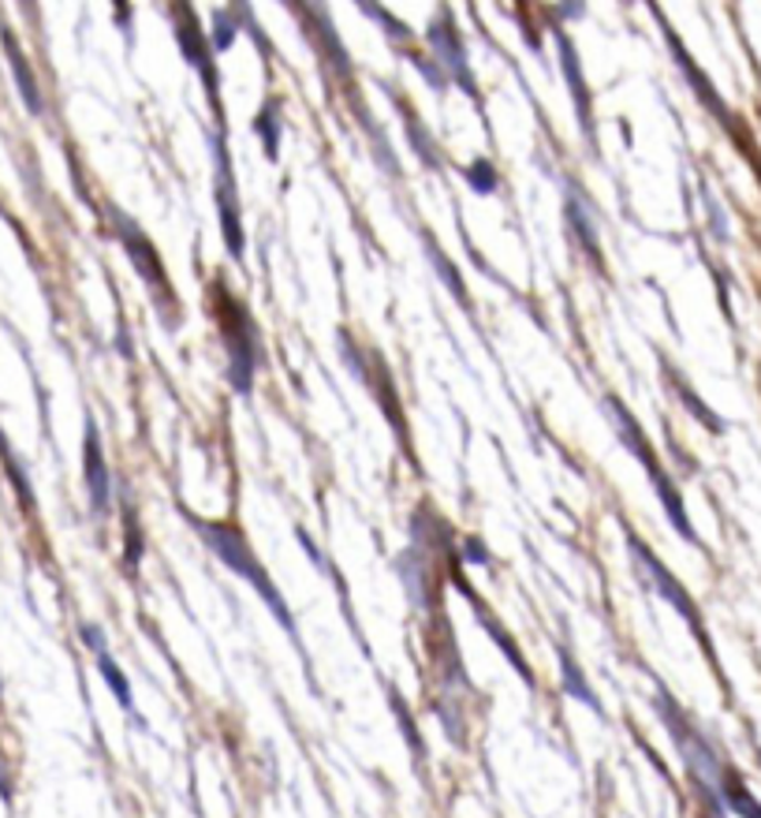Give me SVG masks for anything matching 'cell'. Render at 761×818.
Masks as SVG:
<instances>
[{
	"label": "cell",
	"instance_id": "obj_4",
	"mask_svg": "<svg viewBox=\"0 0 761 818\" xmlns=\"http://www.w3.org/2000/svg\"><path fill=\"white\" fill-rule=\"evenodd\" d=\"M627 549H631V557H635V568H639V576H642V579L650 583V587L657 590V598H664L668 606H672V609L680 613V617L687 620V625H691L694 639L702 643V650L709 654V658H713V647H709V636H706V625H702V613H698L694 598L683 590V583L676 579L672 572L664 568V561H657L653 549L646 546V542H642L639 535H631V531H627Z\"/></svg>",
	"mask_w": 761,
	"mask_h": 818
},
{
	"label": "cell",
	"instance_id": "obj_12",
	"mask_svg": "<svg viewBox=\"0 0 761 818\" xmlns=\"http://www.w3.org/2000/svg\"><path fill=\"white\" fill-rule=\"evenodd\" d=\"M82 643H87L90 650H94V658H98V673L101 677H105V684H109V691L116 695V703L128 714H135V699H131V684H128V677H123L120 673V666L116 662H112V654H109V647H105V636H101V628L98 625H82ZM139 718V714H135Z\"/></svg>",
	"mask_w": 761,
	"mask_h": 818
},
{
	"label": "cell",
	"instance_id": "obj_2",
	"mask_svg": "<svg viewBox=\"0 0 761 818\" xmlns=\"http://www.w3.org/2000/svg\"><path fill=\"white\" fill-rule=\"evenodd\" d=\"M605 412L612 415V426H616V434H620V442L627 445V453L639 460V464L646 467V475H650V486L657 489V497H661V505H664V513H668V524L680 531V535L691 542V546H702V538H698L694 524L687 519V508H683L680 489H676V483L668 478V472L661 467V460H657V453H653L650 437H646L642 426L635 423V415L627 412V407L616 401V396H605Z\"/></svg>",
	"mask_w": 761,
	"mask_h": 818
},
{
	"label": "cell",
	"instance_id": "obj_5",
	"mask_svg": "<svg viewBox=\"0 0 761 818\" xmlns=\"http://www.w3.org/2000/svg\"><path fill=\"white\" fill-rule=\"evenodd\" d=\"M109 218H112V224H116L120 248L128 251V259H131V262H135L139 277L150 284V292H153V295H158V306H161L164 322L172 325V322H176V314H172V306H176V295H172L169 273H164V262H161L158 248H153V243L146 240V232H142L139 224L128 218V213L109 210Z\"/></svg>",
	"mask_w": 761,
	"mask_h": 818
},
{
	"label": "cell",
	"instance_id": "obj_13",
	"mask_svg": "<svg viewBox=\"0 0 761 818\" xmlns=\"http://www.w3.org/2000/svg\"><path fill=\"white\" fill-rule=\"evenodd\" d=\"M456 587L463 590V595H467V602H470V609H475V617L481 620V628H486V632H489V639H493V643H497V647H500L504 654H508V662H511V666H516V673H519V677H522V680H527V684H530V669H527V658H522V650L516 647V639H511V636H508V632H504V628H500V620H497V617H493V613L486 609V602H481V598L475 595V590H470V587H467V579H456Z\"/></svg>",
	"mask_w": 761,
	"mask_h": 818
},
{
	"label": "cell",
	"instance_id": "obj_17",
	"mask_svg": "<svg viewBox=\"0 0 761 818\" xmlns=\"http://www.w3.org/2000/svg\"><path fill=\"white\" fill-rule=\"evenodd\" d=\"M560 677H564V691H568L571 699H579L582 707H590V710L605 714V710H601V699L590 691V684H586L582 669H579V662H575L568 650H560Z\"/></svg>",
	"mask_w": 761,
	"mask_h": 818
},
{
	"label": "cell",
	"instance_id": "obj_27",
	"mask_svg": "<svg viewBox=\"0 0 761 818\" xmlns=\"http://www.w3.org/2000/svg\"><path fill=\"white\" fill-rule=\"evenodd\" d=\"M467 561H475V565H489V554L478 538H467Z\"/></svg>",
	"mask_w": 761,
	"mask_h": 818
},
{
	"label": "cell",
	"instance_id": "obj_21",
	"mask_svg": "<svg viewBox=\"0 0 761 818\" xmlns=\"http://www.w3.org/2000/svg\"><path fill=\"white\" fill-rule=\"evenodd\" d=\"M426 254H429V262L437 265L440 281H445V284H451V292H456V300H459V303H467V289H463V281H459L456 265H451V262L445 259V254L437 251V243H434V240H426Z\"/></svg>",
	"mask_w": 761,
	"mask_h": 818
},
{
	"label": "cell",
	"instance_id": "obj_15",
	"mask_svg": "<svg viewBox=\"0 0 761 818\" xmlns=\"http://www.w3.org/2000/svg\"><path fill=\"white\" fill-rule=\"evenodd\" d=\"M721 800H724V807L732 815H739V818H761V804H758V796L747 789L743 785V777H739L732 766H728L724 770V777H721Z\"/></svg>",
	"mask_w": 761,
	"mask_h": 818
},
{
	"label": "cell",
	"instance_id": "obj_7",
	"mask_svg": "<svg viewBox=\"0 0 761 818\" xmlns=\"http://www.w3.org/2000/svg\"><path fill=\"white\" fill-rule=\"evenodd\" d=\"M213 158H217V210H221V236H224V248H229L232 259H240V262H243L246 240H243L240 194H235L232 158H229V147H224V131H221L217 139H213Z\"/></svg>",
	"mask_w": 761,
	"mask_h": 818
},
{
	"label": "cell",
	"instance_id": "obj_26",
	"mask_svg": "<svg viewBox=\"0 0 761 818\" xmlns=\"http://www.w3.org/2000/svg\"><path fill=\"white\" fill-rule=\"evenodd\" d=\"M410 64H415V68L422 71V75H426V79H429V87H434V90H445V83H448V79H445V75H440V71H437L434 64H429V60H426V57H418V53H415V57H410Z\"/></svg>",
	"mask_w": 761,
	"mask_h": 818
},
{
	"label": "cell",
	"instance_id": "obj_20",
	"mask_svg": "<svg viewBox=\"0 0 761 818\" xmlns=\"http://www.w3.org/2000/svg\"><path fill=\"white\" fill-rule=\"evenodd\" d=\"M235 30H240V8H221V12H213V49H217V53L232 49Z\"/></svg>",
	"mask_w": 761,
	"mask_h": 818
},
{
	"label": "cell",
	"instance_id": "obj_24",
	"mask_svg": "<svg viewBox=\"0 0 761 818\" xmlns=\"http://www.w3.org/2000/svg\"><path fill=\"white\" fill-rule=\"evenodd\" d=\"M142 561V535H139V519L135 513H128V572H135Z\"/></svg>",
	"mask_w": 761,
	"mask_h": 818
},
{
	"label": "cell",
	"instance_id": "obj_25",
	"mask_svg": "<svg viewBox=\"0 0 761 818\" xmlns=\"http://www.w3.org/2000/svg\"><path fill=\"white\" fill-rule=\"evenodd\" d=\"M8 467H12V486L19 489V501H23L27 508H34V494H30L27 475H23V464H19V456H16V453H8Z\"/></svg>",
	"mask_w": 761,
	"mask_h": 818
},
{
	"label": "cell",
	"instance_id": "obj_22",
	"mask_svg": "<svg viewBox=\"0 0 761 818\" xmlns=\"http://www.w3.org/2000/svg\"><path fill=\"white\" fill-rule=\"evenodd\" d=\"M467 180H470V188H475L478 194H493L497 191V172H493V165L486 158H478L475 165L467 169Z\"/></svg>",
	"mask_w": 761,
	"mask_h": 818
},
{
	"label": "cell",
	"instance_id": "obj_10",
	"mask_svg": "<svg viewBox=\"0 0 761 818\" xmlns=\"http://www.w3.org/2000/svg\"><path fill=\"white\" fill-rule=\"evenodd\" d=\"M564 218H568V229H571L575 243L582 248V254L601 270L605 254H601V240H598V221H593V210H590V202H586V194L579 188H571V183H568V191H564Z\"/></svg>",
	"mask_w": 761,
	"mask_h": 818
},
{
	"label": "cell",
	"instance_id": "obj_18",
	"mask_svg": "<svg viewBox=\"0 0 761 818\" xmlns=\"http://www.w3.org/2000/svg\"><path fill=\"white\" fill-rule=\"evenodd\" d=\"M254 131L262 135V147H265V158L276 161V153H281V101H265L258 120H254Z\"/></svg>",
	"mask_w": 761,
	"mask_h": 818
},
{
	"label": "cell",
	"instance_id": "obj_9",
	"mask_svg": "<svg viewBox=\"0 0 761 818\" xmlns=\"http://www.w3.org/2000/svg\"><path fill=\"white\" fill-rule=\"evenodd\" d=\"M82 467H87V494H90V508L94 516H109V501H112V475L105 464V448H101V434L98 423L87 418V445H82Z\"/></svg>",
	"mask_w": 761,
	"mask_h": 818
},
{
	"label": "cell",
	"instance_id": "obj_11",
	"mask_svg": "<svg viewBox=\"0 0 761 818\" xmlns=\"http://www.w3.org/2000/svg\"><path fill=\"white\" fill-rule=\"evenodd\" d=\"M664 38H668V46H672V57H676V64H680V71L687 79H691L694 83V94H698V101H702V105L713 112V117H721V124L728 128V131H735V117L732 112H728V105L721 101V94H717L713 87H709V79H706V71L694 64V57L687 53V49L680 46V38H676V30L672 27H664Z\"/></svg>",
	"mask_w": 761,
	"mask_h": 818
},
{
	"label": "cell",
	"instance_id": "obj_23",
	"mask_svg": "<svg viewBox=\"0 0 761 818\" xmlns=\"http://www.w3.org/2000/svg\"><path fill=\"white\" fill-rule=\"evenodd\" d=\"M407 135H410V142H415V147H418L422 161H426L429 169H437V165H440V158H437V153H434V142H429L426 128H422V124H415V117H407Z\"/></svg>",
	"mask_w": 761,
	"mask_h": 818
},
{
	"label": "cell",
	"instance_id": "obj_1",
	"mask_svg": "<svg viewBox=\"0 0 761 818\" xmlns=\"http://www.w3.org/2000/svg\"><path fill=\"white\" fill-rule=\"evenodd\" d=\"M191 524L199 527L202 542L224 561V565H229V568L235 572V576H243L254 590H258L262 602H265V606H270L273 617L281 620V628L287 632V636H295L292 609H287V602L281 598L276 583L270 579V572L262 568V561L254 557V549L246 546L243 531H240V527H232V524H205V519H199V516H191Z\"/></svg>",
	"mask_w": 761,
	"mask_h": 818
},
{
	"label": "cell",
	"instance_id": "obj_19",
	"mask_svg": "<svg viewBox=\"0 0 761 818\" xmlns=\"http://www.w3.org/2000/svg\"><path fill=\"white\" fill-rule=\"evenodd\" d=\"M664 374H668V382H672L676 396H680V401H683V407H691V412H694V418H698V423H702L706 431H717V434H721V431H724V423H721V418H717L713 412H709V407H706L702 401H698V396H694V388L687 385L683 377L672 371V366H664Z\"/></svg>",
	"mask_w": 761,
	"mask_h": 818
},
{
	"label": "cell",
	"instance_id": "obj_6",
	"mask_svg": "<svg viewBox=\"0 0 761 818\" xmlns=\"http://www.w3.org/2000/svg\"><path fill=\"white\" fill-rule=\"evenodd\" d=\"M426 34H429V46H434L437 64H440V71H445L448 83H456L463 94L478 101V87H475V75H470L467 49H463L459 30H456V23H451V16L445 12V8L434 16V23H429Z\"/></svg>",
	"mask_w": 761,
	"mask_h": 818
},
{
	"label": "cell",
	"instance_id": "obj_16",
	"mask_svg": "<svg viewBox=\"0 0 761 818\" xmlns=\"http://www.w3.org/2000/svg\"><path fill=\"white\" fill-rule=\"evenodd\" d=\"M4 49H8V64H12V75H16V83H19V94H23V101H27V109L34 112H41V94H38V79H34V71L27 68V60H23V53H19V46H16V34H4Z\"/></svg>",
	"mask_w": 761,
	"mask_h": 818
},
{
	"label": "cell",
	"instance_id": "obj_8",
	"mask_svg": "<svg viewBox=\"0 0 761 818\" xmlns=\"http://www.w3.org/2000/svg\"><path fill=\"white\" fill-rule=\"evenodd\" d=\"M176 42H180V53L187 57V64L202 75L205 94L213 98V105H217V112H221V101H217V68H213L210 42H205V30L199 27V16H194V8H176Z\"/></svg>",
	"mask_w": 761,
	"mask_h": 818
},
{
	"label": "cell",
	"instance_id": "obj_14",
	"mask_svg": "<svg viewBox=\"0 0 761 818\" xmlns=\"http://www.w3.org/2000/svg\"><path fill=\"white\" fill-rule=\"evenodd\" d=\"M557 42H560V60H564V75H568L571 83V94H575V109H579V124L586 131V139H593V120H590V90H586V79H582V64L579 57H575V46L571 38L557 30Z\"/></svg>",
	"mask_w": 761,
	"mask_h": 818
},
{
	"label": "cell",
	"instance_id": "obj_3",
	"mask_svg": "<svg viewBox=\"0 0 761 818\" xmlns=\"http://www.w3.org/2000/svg\"><path fill=\"white\" fill-rule=\"evenodd\" d=\"M217 325L224 347H229V382L240 396H251L254 374L262 366L258 330H254V319L246 314V306L240 300H232L224 289H217Z\"/></svg>",
	"mask_w": 761,
	"mask_h": 818
}]
</instances>
